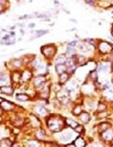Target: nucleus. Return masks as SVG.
Masks as SVG:
<instances>
[{
	"label": "nucleus",
	"instance_id": "a211bd4d",
	"mask_svg": "<svg viewBox=\"0 0 113 147\" xmlns=\"http://www.w3.org/2000/svg\"><path fill=\"white\" fill-rule=\"evenodd\" d=\"M11 81L13 82V83H19V82L21 81V72L18 70V69H16L15 71L12 72Z\"/></svg>",
	"mask_w": 113,
	"mask_h": 147
},
{
	"label": "nucleus",
	"instance_id": "c85d7f7f",
	"mask_svg": "<svg viewBox=\"0 0 113 147\" xmlns=\"http://www.w3.org/2000/svg\"><path fill=\"white\" fill-rule=\"evenodd\" d=\"M60 101H61V103L62 104V105H67V104L70 103V100H69L68 96H62V98L60 99Z\"/></svg>",
	"mask_w": 113,
	"mask_h": 147
},
{
	"label": "nucleus",
	"instance_id": "37998d69",
	"mask_svg": "<svg viewBox=\"0 0 113 147\" xmlns=\"http://www.w3.org/2000/svg\"><path fill=\"white\" fill-rule=\"evenodd\" d=\"M0 138H1V133H0Z\"/></svg>",
	"mask_w": 113,
	"mask_h": 147
},
{
	"label": "nucleus",
	"instance_id": "aec40b11",
	"mask_svg": "<svg viewBox=\"0 0 113 147\" xmlns=\"http://www.w3.org/2000/svg\"><path fill=\"white\" fill-rule=\"evenodd\" d=\"M72 133H70V131H66V133H62V136H61V140L64 141V145L65 143L67 142V141H72Z\"/></svg>",
	"mask_w": 113,
	"mask_h": 147
},
{
	"label": "nucleus",
	"instance_id": "c03bdc74",
	"mask_svg": "<svg viewBox=\"0 0 113 147\" xmlns=\"http://www.w3.org/2000/svg\"><path fill=\"white\" fill-rule=\"evenodd\" d=\"M112 28H113V24H112Z\"/></svg>",
	"mask_w": 113,
	"mask_h": 147
},
{
	"label": "nucleus",
	"instance_id": "f3484780",
	"mask_svg": "<svg viewBox=\"0 0 113 147\" xmlns=\"http://www.w3.org/2000/svg\"><path fill=\"white\" fill-rule=\"evenodd\" d=\"M79 119L82 123L87 124V123H89L90 120H91V115L86 111H82V113L79 115Z\"/></svg>",
	"mask_w": 113,
	"mask_h": 147
},
{
	"label": "nucleus",
	"instance_id": "7ed1b4c3",
	"mask_svg": "<svg viewBox=\"0 0 113 147\" xmlns=\"http://www.w3.org/2000/svg\"><path fill=\"white\" fill-rule=\"evenodd\" d=\"M96 48L101 55H109L113 53V44L107 41L99 40L97 43Z\"/></svg>",
	"mask_w": 113,
	"mask_h": 147
},
{
	"label": "nucleus",
	"instance_id": "9b49d317",
	"mask_svg": "<svg viewBox=\"0 0 113 147\" xmlns=\"http://www.w3.org/2000/svg\"><path fill=\"white\" fill-rule=\"evenodd\" d=\"M31 33H35L34 36H32L30 38V40H33L35 38H39V37L41 36H44L46 35V34L49 33V29H42V30H32L30 31Z\"/></svg>",
	"mask_w": 113,
	"mask_h": 147
},
{
	"label": "nucleus",
	"instance_id": "2eb2a0df",
	"mask_svg": "<svg viewBox=\"0 0 113 147\" xmlns=\"http://www.w3.org/2000/svg\"><path fill=\"white\" fill-rule=\"evenodd\" d=\"M16 99L18 101H21V102H26V101L30 100V96L27 94L24 93H20L16 94Z\"/></svg>",
	"mask_w": 113,
	"mask_h": 147
},
{
	"label": "nucleus",
	"instance_id": "b1692460",
	"mask_svg": "<svg viewBox=\"0 0 113 147\" xmlns=\"http://www.w3.org/2000/svg\"><path fill=\"white\" fill-rule=\"evenodd\" d=\"M82 111H83L82 106L81 105H76L73 109H72V114L75 116H79L80 114L82 113Z\"/></svg>",
	"mask_w": 113,
	"mask_h": 147
},
{
	"label": "nucleus",
	"instance_id": "a19ab883",
	"mask_svg": "<svg viewBox=\"0 0 113 147\" xmlns=\"http://www.w3.org/2000/svg\"><path fill=\"white\" fill-rule=\"evenodd\" d=\"M1 73H2V70H1V66H0V75H1Z\"/></svg>",
	"mask_w": 113,
	"mask_h": 147
},
{
	"label": "nucleus",
	"instance_id": "c9c22d12",
	"mask_svg": "<svg viewBox=\"0 0 113 147\" xmlns=\"http://www.w3.org/2000/svg\"><path fill=\"white\" fill-rule=\"evenodd\" d=\"M20 31H21V34H22V35H24V29H21V30H20Z\"/></svg>",
	"mask_w": 113,
	"mask_h": 147
},
{
	"label": "nucleus",
	"instance_id": "6ab92c4d",
	"mask_svg": "<svg viewBox=\"0 0 113 147\" xmlns=\"http://www.w3.org/2000/svg\"><path fill=\"white\" fill-rule=\"evenodd\" d=\"M66 58H67V57L65 56L64 54H62V55H57V56L54 58L55 64L65 63V61H66Z\"/></svg>",
	"mask_w": 113,
	"mask_h": 147
},
{
	"label": "nucleus",
	"instance_id": "6e6552de",
	"mask_svg": "<svg viewBox=\"0 0 113 147\" xmlns=\"http://www.w3.org/2000/svg\"><path fill=\"white\" fill-rule=\"evenodd\" d=\"M0 92L7 96H12L14 94V88L9 85H4V86H0Z\"/></svg>",
	"mask_w": 113,
	"mask_h": 147
},
{
	"label": "nucleus",
	"instance_id": "f03ea898",
	"mask_svg": "<svg viewBox=\"0 0 113 147\" xmlns=\"http://www.w3.org/2000/svg\"><path fill=\"white\" fill-rule=\"evenodd\" d=\"M41 54L43 55V57L47 59H52L57 56L58 48L55 44H47L44 45L40 48Z\"/></svg>",
	"mask_w": 113,
	"mask_h": 147
},
{
	"label": "nucleus",
	"instance_id": "39448f33",
	"mask_svg": "<svg viewBox=\"0 0 113 147\" xmlns=\"http://www.w3.org/2000/svg\"><path fill=\"white\" fill-rule=\"evenodd\" d=\"M100 136L104 141H112L113 140V128H108L100 133Z\"/></svg>",
	"mask_w": 113,
	"mask_h": 147
},
{
	"label": "nucleus",
	"instance_id": "79ce46f5",
	"mask_svg": "<svg viewBox=\"0 0 113 147\" xmlns=\"http://www.w3.org/2000/svg\"><path fill=\"white\" fill-rule=\"evenodd\" d=\"M110 3H112V4H113V0H110Z\"/></svg>",
	"mask_w": 113,
	"mask_h": 147
},
{
	"label": "nucleus",
	"instance_id": "423d86ee",
	"mask_svg": "<svg viewBox=\"0 0 113 147\" xmlns=\"http://www.w3.org/2000/svg\"><path fill=\"white\" fill-rule=\"evenodd\" d=\"M46 82H47V79H46V77H45V75H38V76L34 77V78L32 79L33 86L36 89H38L39 87H41L42 85L45 84Z\"/></svg>",
	"mask_w": 113,
	"mask_h": 147
},
{
	"label": "nucleus",
	"instance_id": "20e7f679",
	"mask_svg": "<svg viewBox=\"0 0 113 147\" xmlns=\"http://www.w3.org/2000/svg\"><path fill=\"white\" fill-rule=\"evenodd\" d=\"M33 79V71L30 68H26L21 72V80L22 82H29Z\"/></svg>",
	"mask_w": 113,
	"mask_h": 147
},
{
	"label": "nucleus",
	"instance_id": "f704fd0d",
	"mask_svg": "<svg viewBox=\"0 0 113 147\" xmlns=\"http://www.w3.org/2000/svg\"><path fill=\"white\" fill-rule=\"evenodd\" d=\"M35 26V24H28V27L29 28H32V27H34Z\"/></svg>",
	"mask_w": 113,
	"mask_h": 147
},
{
	"label": "nucleus",
	"instance_id": "72a5a7b5",
	"mask_svg": "<svg viewBox=\"0 0 113 147\" xmlns=\"http://www.w3.org/2000/svg\"><path fill=\"white\" fill-rule=\"evenodd\" d=\"M79 43V41H77V40H74V41H71V42H68V46H72V47H76L77 46V44Z\"/></svg>",
	"mask_w": 113,
	"mask_h": 147
},
{
	"label": "nucleus",
	"instance_id": "a878e982",
	"mask_svg": "<svg viewBox=\"0 0 113 147\" xmlns=\"http://www.w3.org/2000/svg\"><path fill=\"white\" fill-rule=\"evenodd\" d=\"M97 112H101V111H105L107 109V106L106 104L104 102H102V101H99V105H97Z\"/></svg>",
	"mask_w": 113,
	"mask_h": 147
},
{
	"label": "nucleus",
	"instance_id": "dca6fc26",
	"mask_svg": "<svg viewBox=\"0 0 113 147\" xmlns=\"http://www.w3.org/2000/svg\"><path fill=\"white\" fill-rule=\"evenodd\" d=\"M55 70L58 75H61V74L64 73L67 70V67L65 65V63H61V64H56L55 65Z\"/></svg>",
	"mask_w": 113,
	"mask_h": 147
},
{
	"label": "nucleus",
	"instance_id": "f257e3e1",
	"mask_svg": "<svg viewBox=\"0 0 113 147\" xmlns=\"http://www.w3.org/2000/svg\"><path fill=\"white\" fill-rule=\"evenodd\" d=\"M65 122L60 116H51L47 120V127L53 133H59L64 127Z\"/></svg>",
	"mask_w": 113,
	"mask_h": 147
},
{
	"label": "nucleus",
	"instance_id": "e433bc0d",
	"mask_svg": "<svg viewBox=\"0 0 113 147\" xmlns=\"http://www.w3.org/2000/svg\"><path fill=\"white\" fill-rule=\"evenodd\" d=\"M19 26H21V27H24V26H26V24H19Z\"/></svg>",
	"mask_w": 113,
	"mask_h": 147
},
{
	"label": "nucleus",
	"instance_id": "412c9836",
	"mask_svg": "<svg viewBox=\"0 0 113 147\" xmlns=\"http://www.w3.org/2000/svg\"><path fill=\"white\" fill-rule=\"evenodd\" d=\"M64 122H65V125H67L70 129H73L79 125L78 122H76L75 120H73V119H70V118H65Z\"/></svg>",
	"mask_w": 113,
	"mask_h": 147
},
{
	"label": "nucleus",
	"instance_id": "4468645a",
	"mask_svg": "<svg viewBox=\"0 0 113 147\" xmlns=\"http://www.w3.org/2000/svg\"><path fill=\"white\" fill-rule=\"evenodd\" d=\"M10 81H11V76L9 74L1 73V75H0V86L8 85Z\"/></svg>",
	"mask_w": 113,
	"mask_h": 147
},
{
	"label": "nucleus",
	"instance_id": "f8f14e48",
	"mask_svg": "<svg viewBox=\"0 0 113 147\" xmlns=\"http://www.w3.org/2000/svg\"><path fill=\"white\" fill-rule=\"evenodd\" d=\"M77 55V48L76 47H72L67 45L66 49H65V56L66 57H75Z\"/></svg>",
	"mask_w": 113,
	"mask_h": 147
},
{
	"label": "nucleus",
	"instance_id": "c756f323",
	"mask_svg": "<svg viewBox=\"0 0 113 147\" xmlns=\"http://www.w3.org/2000/svg\"><path fill=\"white\" fill-rule=\"evenodd\" d=\"M77 66L78 65H73V66H70V67H67V72L70 74V75H72V74H74L75 72L77 70Z\"/></svg>",
	"mask_w": 113,
	"mask_h": 147
},
{
	"label": "nucleus",
	"instance_id": "5701e85b",
	"mask_svg": "<svg viewBox=\"0 0 113 147\" xmlns=\"http://www.w3.org/2000/svg\"><path fill=\"white\" fill-rule=\"evenodd\" d=\"M74 146L76 147H84L86 146V142H85L84 138H81V136H79V138H76L74 140Z\"/></svg>",
	"mask_w": 113,
	"mask_h": 147
},
{
	"label": "nucleus",
	"instance_id": "7c9ffc66",
	"mask_svg": "<svg viewBox=\"0 0 113 147\" xmlns=\"http://www.w3.org/2000/svg\"><path fill=\"white\" fill-rule=\"evenodd\" d=\"M27 145L28 146H40L41 144H40L37 140H30L28 143H27Z\"/></svg>",
	"mask_w": 113,
	"mask_h": 147
},
{
	"label": "nucleus",
	"instance_id": "ea45409f",
	"mask_svg": "<svg viewBox=\"0 0 113 147\" xmlns=\"http://www.w3.org/2000/svg\"><path fill=\"white\" fill-rule=\"evenodd\" d=\"M111 36L113 37V28L111 29Z\"/></svg>",
	"mask_w": 113,
	"mask_h": 147
},
{
	"label": "nucleus",
	"instance_id": "4be33fe9",
	"mask_svg": "<svg viewBox=\"0 0 113 147\" xmlns=\"http://www.w3.org/2000/svg\"><path fill=\"white\" fill-rule=\"evenodd\" d=\"M24 63L22 61L21 59H14L13 61H11V65L14 67L15 69H19L21 68V67L22 66V64H24Z\"/></svg>",
	"mask_w": 113,
	"mask_h": 147
},
{
	"label": "nucleus",
	"instance_id": "cd10ccee",
	"mask_svg": "<svg viewBox=\"0 0 113 147\" xmlns=\"http://www.w3.org/2000/svg\"><path fill=\"white\" fill-rule=\"evenodd\" d=\"M110 128V124L109 123H101L99 125V131L101 133L102 131H104V129Z\"/></svg>",
	"mask_w": 113,
	"mask_h": 147
},
{
	"label": "nucleus",
	"instance_id": "1a4fd4ad",
	"mask_svg": "<svg viewBox=\"0 0 113 147\" xmlns=\"http://www.w3.org/2000/svg\"><path fill=\"white\" fill-rule=\"evenodd\" d=\"M0 106H1L2 110H5V111H11V110H13V109H14L15 104H14V103H12V102H10V101H8V100H3V99H2Z\"/></svg>",
	"mask_w": 113,
	"mask_h": 147
},
{
	"label": "nucleus",
	"instance_id": "473e14b6",
	"mask_svg": "<svg viewBox=\"0 0 113 147\" xmlns=\"http://www.w3.org/2000/svg\"><path fill=\"white\" fill-rule=\"evenodd\" d=\"M85 2L88 4V5H91V6H94L97 3V0H85Z\"/></svg>",
	"mask_w": 113,
	"mask_h": 147
},
{
	"label": "nucleus",
	"instance_id": "393cba45",
	"mask_svg": "<svg viewBox=\"0 0 113 147\" xmlns=\"http://www.w3.org/2000/svg\"><path fill=\"white\" fill-rule=\"evenodd\" d=\"M0 146H2V147L12 146L11 140H10V139H8V138H6V139H2V140H0Z\"/></svg>",
	"mask_w": 113,
	"mask_h": 147
},
{
	"label": "nucleus",
	"instance_id": "ddd939ff",
	"mask_svg": "<svg viewBox=\"0 0 113 147\" xmlns=\"http://www.w3.org/2000/svg\"><path fill=\"white\" fill-rule=\"evenodd\" d=\"M69 79H70V74L66 71L64 73L61 74V75H59V83L61 85H64L65 83H67L69 81Z\"/></svg>",
	"mask_w": 113,
	"mask_h": 147
},
{
	"label": "nucleus",
	"instance_id": "2f4dec72",
	"mask_svg": "<svg viewBox=\"0 0 113 147\" xmlns=\"http://www.w3.org/2000/svg\"><path fill=\"white\" fill-rule=\"evenodd\" d=\"M74 131H75V133H76V134H80V133H82V131H84V129H83V126L79 124V125L74 129Z\"/></svg>",
	"mask_w": 113,
	"mask_h": 147
},
{
	"label": "nucleus",
	"instance_id": "0eeeda50",
	"mask_svg": "<svg viewBox=\"0 0 113 147\" xmlns=\"http://www.w3.org/2000/svg\"><path fill=\"white\" fill-rule=\"evenodd\" d=\"M111 70V63H101L97 67V71L99 73H107Z\"/></svg>",
	"mask_w": 113,
	"mask_h": 147
},
{
	"label": "nucleus",
	"instance_id": "a18cd8bd",
	"mask_svg": "<svg viewBox=\"0 0 113 147\" xmlns=\"http://www.w3.org/2000/svg\"><path fill=\"white\" fill-rule=\"evenodd\" d=\"M0 39H1V37H0Z\"/></svg>",
	"mask_w": 113,
	"mask_h": 147
},
{
	"label": "nucleus",
	"instance_id": "bb28decb",
	"mask_svg": "<svg viewBox=\"0 0 113 147\" xmlns=\"http://www.w3.org/2000/svg\"><path fill=\"white\" fill-rule=\"evenodd\" d=\"M36 136H37V138L39 139V140H43V139L46 138V134H45V131H38L36 133Z\"/></svg>",
	"mask_w": 113,
	"mask_h": 147
},
{
	"label": "nucleus",
	"instance_id": "9d476101",
	"mask_svg": "<svg viewBox=\"0 0 113 147\" xmlns=\"http://www.w3.org/2000/svg\"><path fill=\"white\" fill-rule=\"evenodd\" d=\"M34 112L37 114L39 117H43V116H46L47 113H48V111H47V109L45 108L44 106L42 105H36L34 107Z\"/></svg>",
	"mask_w": 113,
	"mask_h": 147
},
{
	"label": "nucleus",
	"instance_id": "4c0bfd02",
	"mask_svg": "<svg viewBox=\"0 0 113 147\" xmlns=\"http://www.w3.org/2000/svg\"><path fill=\"white\" fill-rule=\"evenodd\" d=\"M111 72L113 73V63H111Z\"/></svg>",
	"mask_w": 113,
	"mask_h": 147
},
{
	"label": "nucleus",
	"instance_id": "58836bf2",
	"mask_svg": "<svg viewBox=\"0 0 113 147\" xmlns=\"http://www.w3.org/2000/svg\"><path fill=\"white\" fill-rule=\"evenodd\" d=\"M1 114H2V108H0V116H1Z\"/></svg>",
	"mask_w": 113,
	"mask_h": 147
}]
</instances>
